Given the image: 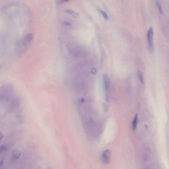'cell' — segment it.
<instances>
[{
    "label": "cell",
    "mask_w": 169,
    "mask_h": 169,
    "mask_svg": "<svg viewBox=\"0 0 169 169\" xmlns=\"http://www.w3.org/2000/svg\"><path fill=\"white\" fill-rule=\"evenodd\" d=\"M33 35L32 34H28L22 39H20V43L19 44V48H25L28 44H29L33 39Z\"/></svg>",
    "instance_id": "obj_1"
},
{
    "label": "cell",
    "mask_w": 169,
    "mask_h": 169,
    "mask_svg": "<svg viewBox=\"0 0 169 169\" xmlns=\"http://www.w3.org/2000/svg\"><path fill=\"white\" fill-rule=\"evenodd\" d=\"M153 35H154V32H153V28L152 27H150L148 30L147 37V40H148L149 49L151 52L153 51V49H154Z\"/></svg>",
    "instance_id": "obj_2"
},
{
    "label": "cell",
    "mask_w": 169,
    "mask_h": 169,
    "mask_svg": "<svg viewBox=\"0 0 169 169\" xmlns=\"http://www.w3.org/2000/svg\"><path fill=\"white\" fill-rule=\"evenodd\" d=\"M111 156V151L108 149L105 150L102 155V161L104 164H108L110 162Z\"/></svg>",
    "instance_id": "obj_3"
},
{
    "label": "cell",
    "mask_w": 169,
    "mask_h": 169,
    "mask_svg": "<svg viewBox=\"0 0 169 169\" xmlns=\"http://www.w3.org/2000/svg\"><path fill=\"white\" fill-rule=\"evenodd\" d=\"M103 81H104V86L105 90L106 92H107L108 91V89H109V88L110 82H109V78H108V77L107 74H104V75Z\"/></svg>",
    "instance_id": "obj_4"
},
{
    "label": "cell",
    "mask_w": 169,
    "mask_h": 169,
    "mask_svg": "<svg viewBox=\"0 0 169 169\" xmlns=\"http://www.w3.org/2000/svg\"><path fill=\"white\" fill-rule=\"evenodd\" d=\"M21 156V152L19 149H14L12 153V159L13 160L18 159Z\"/></svg>",
    "instance_id": "obj_5"
},
{
    "label": "cell",
    "mask_w": 169,
    "mask_h": 169,
    "mask_svg": "<svg viewBox=\"0 0 169 169\" xmlns=\"http://www.w3.org/2000/svg\"><path fill=\"white\" fill-rule=\"evenodd\" d=\"M138 115H137V114H136V116H134V119L133 120L132 123V130H136V129L137 127V125L138 124Z\"/></svg>",
    "instance_id": "obj_6"
},
{
    "label": "cell",
    "mask_w": 169,
    "mask_h": 169,
    "mask_svg": "<svg viewBox=\"0 0 169 169\" xmlns=\"http://www.w3.org/2000/svg\"><path fill=\"white\" fill-rule=\"evenodd\" d=\"M65 12L67 13L70 14L71 15H72L73 17H74V18H75L76 19L79 18V16H80V15L79 14V13H78L77 12H75L71 9L67 10L65 11Z\"/></svg>",
    "instance_id": "obj_7"
},
{
    "label": "cell",
    "mask_w": 169,
    "mask_h": 169,
    "mask_svg": "<svg viewBox=\"0 0 169 169\" xmlns=\"http://www.w3.org/2000/svg\"><path fill=\"white\" fill-rule=\"evenodd\" d=\"M138 77H139V79L140 81V82L142 84H144V82H145V79H144V74H143V73L140 71H138Z\"/></svg>",
    "instance_id": "obj_8"
},
{
    "label": "cell",
    "mask_w": 169,
    "mask_h": 169,
    "mask_svg": "<svg viewBox=\"0 0 169 169\" xmlns=\"http://www.w3.org/2000/svg\"><path fill=\"white\" fill-rule=\"evenodd\" d=\"M99 11L100 13L101 14H102V15L103 16V18L105 19V20H109V16H108V14L106 13V12H105L104 11L102 10H100V9H99Z\"/></svg>",
    "instance_id": "obj_9"
},
{
    "label": "cell",
    "mask_w": 169,
    "mask_h": 169,
    "mask_svg": "<svg viewBox=\"0 0 169 169\" xmlns=\"http://www.w3.org/2000/svg\"><path fill=\"white\" fill-rule=\"evenodd\" d=\"M7 147L5 145H3L0 146V153L4 152L6 151L7 150Z\"/></svg>",
    "instance_id": "obj_10"
},
{
    "label": "cell",
    "mask_w": 169,
    "mask_h": 169,
    "mask_svg": "<svg viewBox=\"0 0 169 169\" xmlns=\"http://www.w3.org/2000/svg\"><path fill=\"white\" fill-rule=\"evenodd\" d=\"M157 6H158V8L159 11L160 13L162 14L163 13V10H162V6H161V5H160V4L159 3V2H157Z\"/></svg>",
    "instance_id": "obj_11"
},
{
    "label": "cell",
    "mask_w": 169,
    "mask_h": 169,
    "mask_svg": "<svg viewBox=\"0 0 169 169\" xmlns=\"http://www.w3.org/2000/svg\"><path fill=\"white\" fill-rule=\"evenodd\" d=\"M4 137V134H3V133L0 132V140H2Z\"/></svg>",
    "instance_id": "obj_12"
},
{
    "label": "cell",
    "mask_w": 169,
    "mask_h": 169,
    "mask_svg": "<svg viewBox=\"0 0 169 169\" xmlns=\"http://www.w3.org/2000/svg\"></svg>",
    "instance_id": "obj_13"
}]
</instances>
